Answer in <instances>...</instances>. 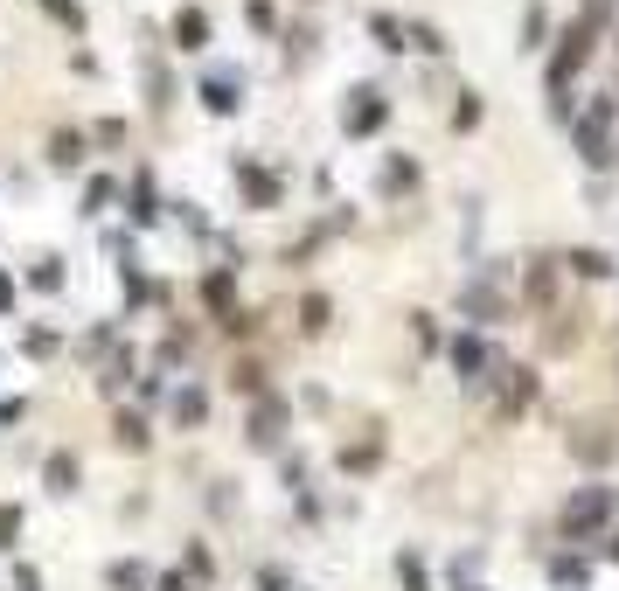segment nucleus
Instances as JSON below:
<instances>
[{
	"label": "nucleus",
	"instance_id": "f03ea898",
	"mask_svg": "<svg viewBox=\"0 0 619 591\" xmlns=\"http://www.w3.org/2000/svg\"><path fill=\"white\" fill-rule=\"evenodd\" d=\"M49 480H56V494H70V480H77V466H70V459H49Z\"/></svg>",
	"mask_w": 619,
	"mask_h": 591
},
{
	"label": "nucleus",
	"instance_id": "f257e3e1",
	"mask_svg": "<svg viewBox=\"0 0 619 591\" xmlns=\"http://www.w3.org/2000/svg\"><path fill=\"white\" fill-rule=\"evenodd\" d=\"M355 98H362V105L348 112V126H355V133H369V126L383 119V105H376V91H355Z\"/></svg>",
	"mask_w": 619,
	"mask_h": 591
}]
</instances>
